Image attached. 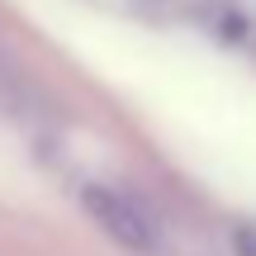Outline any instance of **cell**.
<instances>
[{"label":"cell","instance_id":"cell-1","mask_svg":"<svg viewBox=\"0 0 256 256\" xmlns=\"http://www.w3.org/2000/svg\"><path fill=\"white\" fill-rule=\"evenodd\" d=\"M81 204L119 247H128V252H156V218L128 190H119V185H110V180H90L81 190Z\"/></svg>","mask_w":256,"mask_h":256},{"label":"cell","instance_id":"cell-2","mask_svg":"<svg viewBox=\"0 0 256 256\" xmlns=\"http://www.w3.org/2000/svg\"><path fill=\"white\" fill-rule=\"evenodd\" d=\"M238 252L242 256H256V228H242L238 232Z\"/></svg>","mask_w":256,"mask_h":256}]
</instances>
